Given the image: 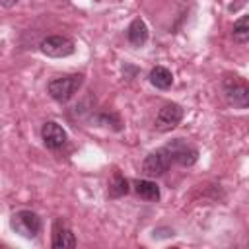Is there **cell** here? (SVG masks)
<instances>
[{
  "instance_id": "8992f818",
  "label": "cell",
  "mask_w": 249,
  "mask_h": 249,
  "mask_svg": "<svg viewBox=\"0 0 249 249\" xmlns=\"http://www.w3.org/2000/svg\"><path fill=\"white\" fill-rule=\"evenodd\" d=\"M169 165H171L169 154L165 152V148H160L146 156V160L142 161V171L148 177H160L169 169Z\"/></svg>"
},
{
  "instance_id": "8fae6325",
  "label": "cell",
  "mask_w": 249,
  "mask_h": 249,
  "mask_svg": "<svg viewBox=\"0 0 249 249\" xmlns=\"http://www.w3.org/2000/svg\"><path fill=\"white\" fill-rule=\"evenodd\" d=\"M134 191H136V195L140 198H144L148 202H158L160 200V189L150 179H138V181H134Z\"/></svg>"
},
{
  "instance_id": "5bb4252c",
  "label": "cell",
  "mask_w": 249,
  "mask_h": 249,
  "mask_svg": "<svg viewBox=\"0 0 249 249\" xmlns=\"http://www.w3.org/2000/svg\"><path fill=\"white\" fill-rule=\"evenodd\" d=\"M233 41H237V43H247V39H249V16H241L235 23H233Z\"/></svg>"
},
{
  "instance_id": "7a4b0ae2",
  "label": "cell",
  "mask_w": 249,
  "mask_h": 249,
  "mask_svg": "<svg viewBox=\"0 0 249 249\" xmlns=\"http://www.w3.org/2000/svg\"><path fill=\"white\" fill-rule=\"evenodd\" d=\"M163 148L169 154V160L175 161V163H179V165H183V167H191L198 160V150L195 146H191L183 138H175V140L167 142Z\"/></svg>"
},
{
  "instance_id": "4fadbf2b",
  "label": "cell",
  "mask_w": 249,
  "mask_h": 249,
  "mask_svg": "<svg viewBox=\"0 0 249 249\" xmlns=\"http://www.w3.org/2000/svg\"><path fill=\"white\" fill-rule=\"evenodd\" d=\"M128 189H130V187H128V181H126L121 173H115L113 179L109 181V196H111V198H119V196L126 195Z\"/></svg>"
},
{
  "instance_id": "52a82bcc",
  "label": "cell",
  "mask_w": 249,
  "mask_h": 249,
  "mask_svg": "<svg viewBox=\"0 0 249 249\" xmlns=\"http://www.w3.org/2000/svg\"><path fill=\"white\" fill-rule=\"evenodd\" d=\"M183 119V109L181 105L177 103H167L160 109L158 117H156V128L160 132H167V130H173Z\"/></svg>"
},
{
  "instance_id": "5b68a950",
  "label": "cell",
  "mask_w": 249,
  "mask_h": 249,
  "mask_svg": "<svg viewBox=\"0 0 249 249\" xmlns=\"http://www.w3.org/2000/svg\"><path fill=\"white\" fill-rule=\"evenodd\" d=\"M39 47L47 56H53V58H64L76 51L74 41L66 35H49L41 41Z\"/></svg>"
},
{
  "instance_id": "ba28073f",
  "label": "cell",
  "mask_w": 249,
  "mask_h": 249,
  "mask_svg": "<svg viewBox=\"0 0 249 249\" xmlns=\"http://www.w3.org/2000/svg\"><path fill=\"white\" fill-rule=\"evenodd\" d=\"M41 138H43V144L49 148V150H58L64 146L66 142V130L54 123V121H49L43 124L41 128Z\"/></svg>"
},
{
  "instance_id": "6da1fadb",
  "label": "cell",
  "mask_w": 249,
  "mask_h": 249,
  "mask_svg": "<svg viewBox=\"0 0 249 249\" xmlns=\"http://www.w3.org/2000/svg\"><path fill=\"white\" fill-rule=\"evenodd\" d=\"M82 82H84L82 74H68L62 78H54L49 82V93L54 101L64 103V101L74 97V93L80 89Z\"/></svg>"
},
{
  "instance_id": "30bf717a",
  "label": "cell",
  "mask_w": 249,
  "mask_h": 249,
  "mask_svg": "<svg viewBox=\"0 0 249 249\" xmlns=\"http://www.w3.org/2000/svg\"><path fill=\"white\" fill-rule=\"evenodd\" d=\"M126 37H128L130 45L142 47V45L148 41V27H146V23H144L140 18L132 19L130 25H128V29H126Z\"/></svg>"
},
{
  "instance_id": "9a60e30c",
  "label": "cell",
  "mask_w": 249,
  "mask_h": 249,
  "mask_svg": "<svg viewBox=\"0 0 249 249\" xmlns=\"http://www.w3.org/2000/svg\"><path fill=\"white\" fill-rule=\"evenodd\" d=\"M19 0H0V4L4 6V8H12V6H16Z\"/></svg>"
},
{
  "instance_id": "277c9868",
  "label": "cell",
  "mask_w": 249,
  "mask_h": 249,
  "mask_svg": "<svg viewBox=\"0 0 249 249\" xmlns=\"http://www.w3.org/2000/svg\"><path fill=\"white\" fill-rule=\"evenodd\" d=\"M222 89H224V95L230 105H233L237 109H245L249 105V88H247L245 80L235 78V76L226 78L222 82Z\"/></svg>"
},
{
  "instance_id": "7c38bea8",
  "label": "cell",
  "mask_w": 249,
  "mask_h": 249,
  "mask_svg": "<svg viewBox=\"0 0 249 249\" xmlns=\"http://www.w3.org/2000/svg\"><path fill=\"white\" fill-rule=\"evenodd\" d=\"M150 84L156 86L158 89H167L173 84V74L165 66H156L150 72Z\"/></svg>"
},
{
  "instance_id": "3957f363",
  "label": "cell",
  "mask_w": 249,
  "mask_h": 249,
  "mask_svg": "<svg viewBox=\"0 0 249 249\" xmlns=\"http://www.w3.org/2000/svg\"><path fill=\"white\" fill-rule=\"evenodd\" d=\"M10 226L21 237H35L41 231V218L31 210H19L10 218Z\"/></svg>"
},
{
  "instance_id": "9c48e42d",
  "label": "cell",
  "mask_w": 249,
  "mask_h": 249,
  "mask_svg": "<svg viewBox=\"0 0 249 249\" xmlns=\"http://www.w3.org/2000/svg\"><path fill=\"white\" fill-rule=\"evenodd\" d=\"M53 247L54 249H66V247H76V237L72 230L62 224L60 220L54 222L53 226Z\"/></svg>"
}]
</instances>
